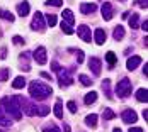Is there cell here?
I'll return each mask as SVG.
<instances>
[{"instance_id":"6da1fadb","label":"cell","mask_w":148,"mask_h":132,"mask_svg":"<svg viewBox=\"0 0 148 132\" xmlns=\"http://www.w3.org/2000/svg\"><path fill=\"white\" fill-rule=\"evenodd\" d=\"M0 107H2V110L7 114V117L14 118V120H21V118H22V110H21V103H19V95L3 97V98L0 100Z\"/></svg>"},{"instance_id":"7a4b0ae2","label":"cell","mask_w":148,"mask_h":132,"mask_svg":"<svg viewBox=\"0 0 148 132\" xmlns=\"http://www.w3.org/2000/svg\"><path fill=\"white\" fill-rule=\"evenodd\" d=\"M29 95H31V98H34L36 102H43V100L49 98L53 95V90H51L49 85L34 80V81L29 83Z\"/></svg>"},{"instance_id":"3957f363","label":"cell","mask_w":148,"mask_h":132,"mask_svg":"<svg viewBox=\"0 0 148 132\" xmlns=\"http://www.w3.org/2000/svg\"><path fill=\"white\" fill-rule=\"evenodd\" d=\"M73 24H75V15L72 9H63V14H61V30L65 34H73Z\"/></svg>"},{"instance_id":"277c9868","label":"cell","mask_w":148,"mask_h":132,"mask_svg":"<svg viewBox=\"0 0 148 132\" xmlns=\"http://www.w3.org/2000/svg\"><path fill=\"white\" fill-rule=\"evenodd\" d=\"M133 91V85H131V80L130 78H121L116 85V93H118L119 98H126L130 97Z\"/></svg>"},{"instance_id":"5b68a950","label":"cell","mask_w":148,"mask_h":132,"mask_svg":"<svg viewBox=\"0 0 148 132\" xmlns=\"http://www.w3.org/2000/svg\"><path fill=\"white\" fill-rule=\"evenodd\" d=\"M19 103H21V110H22V114H26V115H29V117L38 115V105H36V103L29 102V100L24 98V97H19Z\"/></svg>"},{"instance_id":"8992f818","label":"cell","mask_w":148,"mask_h":132,"mask_svg":"<svg viewBox=\"0 0 148 132\" xmlns=\"http://www.w3.org/2000/svg\"><path fill=\"white\" fill-rule=\"evenodd\" d=\"M58 85L60 88H66L73 83V76H72V71L70 70H65V68H60L58 71Z\"/></svg>"},{"instance_id":"52a82bcc","label":"cell","mask_w":148,"mask_h":132,"mask_svg":"<svg viewBox=\"0 0 148 132\" xmlns=\"http://www.w3.org/2000/svg\"><path fill=\"white\" fill-rule=\"evenodd\" d=\"M46 22H45V17L41 12H36L34 17H32V22H31V29L32 30H38V32H45L46 30Z\"/></svg>"},{"instance_id":"ba28073f","label":"cell","mask_w":148,"mask_h":132,"mask_svg":"<svg viewBox=\"0 0 148 132\" xmlns=\"http://www.w3.org/2000/svg\"><path fill=\"white\" fill-rule=\"evenodd\" d=\"M32 58L36 59L38 64H46V61H48V53H46V49L43 46H39V47H36V49L32 51Z\"/></svg>"},{"instance_id":"9c48e42d","label":"cell","mask_w":148,"mask_h":132,"mask_svg":"<svg viewBox=\"0 0 148 132\" xmlns=\"http://www.w3.org/2000/svg\"><path fill=\"white\" fill-rule=\"evenodd\" d=\"M77 34H78V37H80V39H82L84 43H90V41H92L90 27H89V26H85V24L78 26V29H77Z\"/></svg>"},{"instance_id":"30bf717a","label":"cell","mask_w":148,"mask_h":132,"mask_svg":"<svg viewBox=\"0 0 148 132\" xmlns=\"http://www.w3.org/2000/svg\"><path fill=\"white\" fill-rule=\"evenodd\" d=\"M121 118H123V122L124 124H134L136 120H138V114L134 112V110H131V108H128V110H124L123 114H121Z\"/></svg>"},{"instance_id":"8fae6325","label":"cell","mask_w":148,"mask_h":132,"mask_svg":"<svg viewBox=\"0 0 148 132\" xmlns=\"http://www.w3.org/2000/svg\"><path fill=\"white\" fill-rule=\"evenodd\" d=\"M89 68L95 76H99V74H101V70H102V61L99 58H90L89 59Z\"/></svg>"},{"instance_id":"7c38bea8","label":"cell","mask_w":148,"mask_h":132,"mask_svg":"<svg viewBox=\"0 0 148 132\" xmlns=\"http://www.w3.org/2000/svg\"><path fill=\"white\" fill-rule=\"evenodd\" d=\"M101 14H102L104 20H111L112 19V3L111 2H104L102 3V9H101Z\"/></svg>"},{"instance_id":"4fadbf2b","label":"cell","mask_w":148,"mask_h":132,"mask_svg":"<svg viewBox=\"0 0 148 132\" xmlns=\"http://www.w3.org/2000/svg\"><path fill=\"white\" fill-rule=\"evenodd\" d=\"M95 10H97V3H94V2H84V3H80V12L84 15L94 14Z\"/></svg>"},{"instance_id":"5bb4252c","label":"cell","mask_w":148,"mask_h":132,"mask_svg":"<svg viewBox=\"0 0 148 132\" xmlns=\"http://www.w3.org/2000/svg\"><path fill=\"white\" fill-rule=\"evenodd\" d=\"M106 39H107V36H106V30L104 29H95L94 30V41H95V44H99V46H102L104 43H106Z\"/></svg>"},{"instance_id":"9a60e30c","label":"cell","mask_w":148,"mask_h":132,"mask_svg":"<svg viewBox=\"0 0 148 132\" xmlns=\"http://www.w3.org/2000/svg\"><path fill=\"white\" fill-rule=\"evenodd\" d=\"M140 64H141V58H140V56H133V58L128 59V63H126V68H128L130 71H134V70H136Z\"/></svg>"},{"instance_id":"2e32d148","label":"cell","mask_w":148,"mask_h":132,"mask_svg":"<svg viewBox=\"0 0 148 132\" xmlns=\"http://www.w3.org/2000/svg\"><path fill=\"white\" fill-rule=\"evenodd\" d=\"M31 7H29V2H21V3H17V14L21 15V17H26V15L29 14Z\"/></svg>"},{"instance_id":"e0dca14e","label":"cell","mask_w":148,"mask_h":132,"mask_svg":"<svg viewBox=\"0 0 148 132\" xmlns=\"http://www.w3.org/2000/svg\"><path fill=\"white\" fill-rule=\"evenodd\" d=\"M136 100L141 103H147L148 102V90L147 88H140L138 91H136Z\"/></svg>"},{"instance_id":"ac0fdd59","label":"cell","mask_w":148,"mask_h":132,"mask_svg":"<svg viewBox=\"0 0 148 132\" xmlns=\"http://www.w3.org/2000/svg\"><path fill=\"white\" fill-rule=\"evenodd\" d=\"M26 87V78L24 76H15L14 81H12V88H15V90H21V88Z\"/></svg>"},{"instance_id":"d6986e66","label":"cell","mask_w":148,"mask_h":132,"mask_svg":"<svg viewBox=\"0 0 148 132\" xmlns=\"http://www.w3.org/2000/svg\"><path fill=\"white\" fill-rule=\"evenodd\" d=\"M0 125H2V127H5V129L12 125V120H10V118H9L7 115H5V114H3L2 107H0Z\"/></svg>"},{"instance_id":"ffe728a7","label":"cell","mask_w":148,"mask_h":132,"mask_svg":"<svg viewBox=\"0 0 148 132\" xmlns=\"http://www.w3.org/2000/svg\"><path fill=\"white\" fill-rule=\"evenodd\" d=\"M112 37H114L116 41H123V39H124V27H123V26H118V27H114Z\"/></svg>"},{"instance_id":"44dd1931","label":"cell","mask_w":148,"mask_h":132,"mask_svg":"<svg viewBox=\"0 0 148 132\" xmlns=\"http://www.w3.org/2000/svg\"><path fill=\"white\" fill-rule=\"evenodd\" d=\"M95 100H97V93H95V91H89V93L84 97L85 105H92V103H95Z\"/></svg>"},{"instance_id":"7402d4cb","label":"cell","mask_w":148,"mask_h":132,"mask_svg":"<svg viewBox=\"0 0 148 132\" xmlns=\"http://www.w3.org/2000/svg\"><path fill=\"white\" fill-rule=\"evenodd\" d=\"M97 115H95V114H90V115H87V117H85V124H87V125H89V127H92V129H94V127H97Z\"/></svg>"},{"instance_id":"603a6c76","label":"cell","mask_w":148,"mask_h":132,"mask_svg":"<svg viewBox=\"0 0 148 132\" xmlns=\"http://www.w3.org/2000/svg\"><path fill=\"white\" fill-rule=\"evenodd\" d=\"M102 90H104V93H106V97L107 98H112V91H111V81L106 78L102 81Z\"/></svg>"},{"instance_id":"cb8c5ba5","label":"cell","mask_w":148,"mask_h":132,"mask_svg":"<svg viewBox=\"0 0 148 132\" xmlns=\"http://www.w3.org/2000/svg\"><path fill=\"white\" fill-rule=\"evenodd\" d=\"M55 115L58 118H63V103H61V100H56V103H55Z\"/></svg>"},{"instance_id":"d4e9b609","label":"cell","mask_w":148,"mask_h":132,"mask_svg":"<svg viewBox=\"0 0 148 132\" xmlns=\"http://www.w3.org/2000/svg\"><path fill=\"white\" fill-rule=\"evenodd\" d=\"M130 27L131 29H138L140 27V15L138 14H133L130 17Z\"/></svg>"},{"instance_id":"484cf974","label":"cell","mask_w":148,"mask_h":132,"mask_svg":"<svg viewBox=\"0 0 148 132\" xmlns=\"http://www.w3.org/2000/svg\"><path fill=\"white\" fill-rule=\"evenodd\" d=\"M106 61H107V63H109V66L112 68V66H114V64L118 63V58H116V54H114L112 51H109V53L106 54Z\"/></svg>"},{"instance_id":"4316f807","label":"cell","mask_w":148,"mask_h":132,"mask_svg":"<svg viewBox=\"0 0 148 132\" xmlns=\"http://www.w3.org/2000/svg\"><path fill=\"white\" fill-rule=\"evenodd\" d=\"M0 19H3V20H9V22H14V15L10 14V12H7L5 9H0Z\"/></svg>"},{"instance_id":"83f0119b","label":"cell","mask_w":148,"mask_h":132,"mask_svg":"<svg viewBox=\"0 0 148 132\" xmlns=\"http://www.w3.org/2000/svg\"><path fill=\"white\" fill-rule=\"evenodd\" d=\"M78 81H80V83H82L84 87H90V85L94 83V81L90 80V78L87 76V74H78Z\"/></svg>"},{"instance_id":"f1b7e54d","label":"cell","mask_w":148,"mask_h":132,"mask_svg":"<svg viewBox=\"0 0 148 132\" xmlns=\"http://www.w3.org/2000/svg\"><path fill=\"white\" fill-rule=\"evenodd\" d=\"M56 20H58V19H56V15H53V14H48L46 15V26H49V27H53V26H56Z\"/></svg>"},{"instance_id":"f546056e","label":"cell","mask_w":148,"mask_h":132,"mask_svg":"<svg viewBox=\"0 0 148 132\" xmlns=\"http://www.w3.org/2000/svg\"><path fill=\"white\" fill-rule=\"evenodd\" d=\"M49 114V107H46V105H38V115L39 117H46Z\"/></svg>"},{"instance_id":"4dcf8cb0","label":"cell","mask_w":148,"mask_h":132,"mask_svg":"<svg viewBox=\"0 0 148 132\" xmlns=\"http://www.w3.org/2000/svg\"><path fill=\"white\" fill-rule=\"evenodd\" d=\"M102 117L106 118V120H112V118H116V114H114V112H112L111 108H104Z\"/></svg>"},{"instance_id":"1f68e13d","label":"cell","mask_w":148,"mask_h":132,"mask_svg":"<svg viewBox=\"0 0 148 132\" xmlns=\"http://www.w3.org/2000/svg\"><path fill=\"white\" fill-rule=\"evenodd\" d=\"M43 132H61V129L58 125H55V124H48V125H45Z\"/></svg>"},{"instance_id":"d6a6232c","label":"cell","mask_w":148,"mask_h":132,"mask_svg":"<svg viewBox=\"0 0 148 132\" xmlns=\"http://www.w3.org/2000/svg\"><path fill=\"white\" fill-rule=\"evenodd\" d=\"M75 51V54H77V64H82V63H84V58H85V56H84V51H82V49H73Z\"/></svg>"},{"instance_id":"836d02e7","label":"cell","mask_w":148,"mask_h":132,"mask_svg":"<svg viewBox=\"0 0 148 132\" xmlns=\"http://www.w3.org/2000/svg\"><path fill=\"white\" fill-rule=\"evenodd\" d=\"M9 76H10V70L9 68H3L0 71V80H9Z\"/></svg>"},{"instance_id":"e575fe53","label":"cell","mask_w":148,"mask_h":132,"mask_svg":"<svg viewBox=\"0 0 148 132\" xmlns=\"http://www.w3.org/2000/svg\"><path fill=\"white\" fill-rule=\"evenodd\" d=\"M46 5H49V7H61L63 2H60V0H48Z\"/></svg>"},{"instance_id":"d590c367","label":"cell","mask_w":148,"mask_h":132,"mask_svg":"<svg viewBox=\"0 0 148 132\" xmlns=\"http://www.w3.org/2000/svg\"><path fill=\"white\" fill-rule=\"evenodd\" d=\"M66 107H68V110L72 112V114H77V103L73 100H70V102L66 103Z\"/></svg>"},{"instance_id":"8d00e7d4","label":"cell","mask_w":148,"mask_h":132,"mask_svg":"<svg viewBox=\"0 0 148 132\" xmlns=\"http://www.w3.org/2000/svg\"><path fill=\"white\" fill-rule=\"evenodd\" d=\"M12 41H14L15 44H24V43H26V41H24L21 36H14V37H12Z\"/></svg>"},{"instance_id":"74e56055","label":"cell","mask_w":148,"mask_h":132,"mask_svg":"<svg viewBox=\"0 0 148 132\" xmlns=\"http://www.w3.org/2000/svg\"><path fill=\"white\" fill-rule=\"evenodd\" d=\"M60 68H61V66H60L56 61H53V63H51V70H53V71H58Z\"/></svg>"},{"instance_id":"f35d334b","label":"cell","mask_w":148,"mask_h":132,"mask_svg":"<svg viewBox=\"0 0 148 132\" xmlns=\"http://www.w3.org/2000/svg\"><path fill=\"white\" fill-rule=\"evenodd\" d=\"M5 51H7L5 47H2V49H0V58H5V56H7V53H5Z\"/></svg>"},{"instance_id":"ab89813d","label":"cell","mask_w":148,"mask_h":132,"mask_svg":"<svg viewBox=\"0 0 148 132\" xmlns=\"http://www.w3.org/2000/svg\"><path fill=\"white\" fill-rule=\"evenodd\" d=\"M141 29L145 30V32H147V30H148V20H145V22L141 24Z\"/></svg>"},{"instance_id":"60d3db41","label":"cell","mask_w":148,"mask_h":132,"mask_svg":"<svg viewBox=\"0 0 148 132\" xmlns=\"http://www.w3.org/2000/svg\"><path fill=\"white\" fill-rule=\"evenodd\" d=\"M128 132H143V129H140V127H133V129H130Z\"/></svg>"},{"instance_id":"b9f144b4","label":"cell","mask_w":148,"mask_h":132,"mask_svg":"<svg viewBox=\"0 0 148 132\" xmlns=\"http://www.w3.org/2000/svg\"><path fill=\"white\" fill-rule=\"evenodd\" d=\"M41 76H43V78H46V80H51V74H49V73H45V71L41 73Z\"/></svg>"},{"instance_id":"7bdbcfd3","label":"cell","mask_w":148,"mask_h":132,"mask_svg":"<svg viewBox=\"0 0 148 132\" xmlns=\"http://www.w3.org/2000/svg\"><path fill=\"white\" fill-rule=\"evenodd\" d=\"M63 131H65V132H72V129H70V125H68V124H65V125H63Z\"/></svg>"},{"instance_id":"ee69618b","label":"cell","mask_w":148,"mask_h":132,"mask_svg":"<svg viewBox=\"0 0 148 132\" xmlns=\"http://www.w3.org/2000/svg\"><path fill=\"white\" fill-rule=\"evenodd\" d=\"M138 5H140V7H145V9L148 7V3H147V2H138Z\"/></svg>"},{"instance_id":"f6af8a7d","label":"cell","mask_w":148,"mask_h":132,"mask_svg":"<svg viewBox=\"0 0 148 132\" xmlns=\"http://www.w3.org/2000/svg\"><path fill=\"white\" fill-rule=\"evenodd\" d=\"M143 118H145V120H147V118H148V110H147V108L143 110Z\"/></svg>"},{"instance_id":"bcb514c9","label":"cell","mask_w":148,"mask_h":132,"mask_svg":"<svg viewBox=\"0 0 148 132\" xmlns=\"http://www.w3.org/2000/svg\"><path fill=\"white\" fill-rule=\"evenodd\" d=\"M143 74H145V76H148V66H147V64H145V68H143Z\"/></svg>"},{"instance_id":"7dc6e473","label":"cell","mask_w":148,"mask_h":132,"mask_svg":"<svg viewBox=\"0 0 148 132\" xmlns=\"http://www.w3.org/2000/svg\"><path fill=\"white\" fill-rule=\"evenodd\" d=\"M112 132H123V131H121L119 127H116V129H114V131H112Z\"/></svg>"},{"instance_id":"c3c4849f","label":"cell","mask_w":148,"mask_h":132,"mask_svg":"<svg viewBox=\"0 0 148 132\" xmlns=\"http://www.w3.org/2000/svg\"><path fill=\"white\" fill-rule=\"evenodd\" d=\"M0 132H5V131H3V129H0Z\"/></svg>"}]
</instances>
